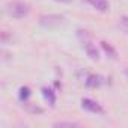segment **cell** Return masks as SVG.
I'll list each match as a JSON object with an SVG mask.
<instances>
[{
	"instance_id": "6da1fadb",
	"label": "cell",
	"mask_w": 128,
	"mask_h": 128,
	"mask_svg": "<svg viewBox=\"0 0 128 128\" xmlns=\"http://www.w3.org/2000/svg\"><path fill=\"white\" fill-rule=\"evenodd\" d=\"M6 12L12 18H24L30 12V6L21 0H12L6 3Z\"/></svg>"
},
{
	"instance_id": "7a4b0ae2",
	"label": "cell",
	"mask_w": 128,
	"mask_h": 128,
	"mask_svg": "<svg viewBox=\"0 0 128 128\" xmlns=\"http://www.w3.org/2000/svg\"><path fill=\"white\" fill-rule=\"evenodd\" d=\"M77 36H78V39H80V42H82L84 51L88 53V56H89L92 60H98V59H100V53H98L96 47L92 44V39H90V35L88 33V30H82V29L77 30Z\"/></svg>"
},
{
	"instance_id": "3957f363",
	"label": "cell",
	"mask_w": 128,
	"mask_h": 128,
	"mask_svg": "<svg viewBox=\"0 0 128 128\" xmlns=\"http://www.w3.org/2000/svg\"><path fill=\"white\" fill-rule=\"evenodd\" d=\"M65 23V18L62 15H42L39 18V24L45 29H56Z\"/></svg>"
},
{
	"instance_id": "277c9868",
	"label": "cell",
	"mask_w": 128,
	"mask_h": 128,
	"mask_svg": "<svg viewBox=\"0 0 128 128\" xmlns=\"http://www.w3.org/2000/svg\"><path fill=\"white\" fill-rule=\"evenodd\" d=\"M82 107L90 113H96V114H104V108L101 107V104H98L96 101L90 100V98H83L82 100Z\"/></svg>"
},
{
	"instance_id": "5b68a950",
	"label": "cell",
	"mask_w": 128,
	"mask_h": 128,
	"mask_svg": "<svg viewBox=\"0 0 128 128\" xmlns=\"http://www.w3.org/2000/svg\"><path fill=\"white\" fill-rule=\"evenodd\" d=\"M84 2L92 5L100 12H107L108 11V2H107V0H84Z\"/></svg>"
},
{
	"instance_id": "8992f818",
	"label": "cell",
	"mask_w": 128,
	"mask_h": 128,
	"mask_svg": "<svg viewBox=\"0 0 128 128\" xmlns=\"http://www.w3.org/2000/svg\"><path fill=\"white\" fill-rule=\"evenodd\" d=\"M42 96L45 98V101H47L51 107H54V104H56V95H54V92H53L51 89L42 88Z\"/></svg>"
},
{
	"instance_id": "52a82bcc",
	"label": "cell",
	"mask_w": 128,
	"mask_h": 128,
	"mask_svg": "<svg viewBox=\"0 0 128 128\" xmlns=\"http://www.w3.org/2000/svg\"><path fill=\"white\" fill-rule=\"evenodd\" d=\"M86 86L88 88H98L102 82H101V77L100 76H94V74H90V76H88V78H86Z\"/></svg>"
},
{
	"instance_id": "ba28073f",
	"label": "cell",
	"mask_w": 128,
	"mask_h": 128,
	"mask_svg": "<svg viewBox=\"0 0 128 128\" xmlns=\"http://www.w3.org/2000/svg\"><path fill=\"white\" fill-rule=\"evenodd\" d=\"M101 47L104 48V51H106V53H107L112 59H116V50H114L110 44H107L106 41H102V42H101Z\"/></svg>"
},
{
	"instance_id": "9c48e42d",
	"label": "cell",
	"mask_w": 128,
	"mask_h": 128,
	"mask_svg": "<svg viewBox=\"0 0 128 128\" xmlns=\"http://www.w3.org/2000/svg\"><path fill=\"white\" fill-rule=\"evenodd\" d=\"M18 96H20V101L26 102V101L29 100V96H30V89H29L27 86L20 88V94H18Z\"/></svg>"
},
{
	"instance_id": "30bf717a",
	"label": "cell",
	"mask_w": 128,
	"mask_h": 128,
	"mask_svg": "<svg viewBox=\"0 0 128 128\" xmlns=\"http://www.w3.org/2000/svg\"><path fill=\"white\" fill-rule=\"evenodd\" d=\"M53 126L56 128H76V126H80L78 122H56L53 124Z\"/></svg>"
},
{
	"instance_id": "8fae6325",
	"label": "cell",
	"mask_w": 128,
	"mask_h": 128,
	"mask_svg": "<svg viewBox=\"0 0 128 128\" xmlns=\"http://www.w3.org/2000/svg\"><path fill=\"white\" fill-rule=\"evenodd\" d=\"M119 26H120L125 32H128V17H120V18H119Z\"/></svg>"
},
{
	"instance_id": "7c38bea8",
	"label": "cell",
	"mask_w": 128,
	"mask_h": 128,
	"mask_svg": "<svg viewBox=\"0 0 128 128\" xmlns=\"http://www.w3.org/2000/svg\"><path fill=\"white\" fill-rule=\"evenodd\" d=\"M56 2H60V3H71L72 0H56Z\"/></svg>"
},
{
	"instance_id": "4fadbf2b",
	"label": "cell",
	"mask_w": 128,
	"mask_h": 128,
	"mask_svg": "<svg viewBox=\"0 0 128 128\" xmlns=\"http://www.w3.org/2000/svg\"><path fill=\"white\" fill-rule=\"evenodd\" d=\"M125 74H126V77H128V70H125Z\"/></svg>"
}]
</instances>
